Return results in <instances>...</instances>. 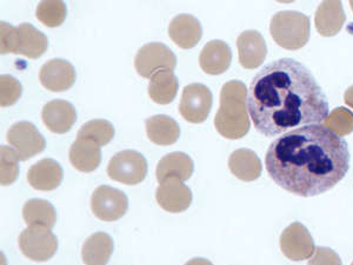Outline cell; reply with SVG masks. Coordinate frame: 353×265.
<instances>
[{
    "label": "cell",
    "instance_id": "cell-27",
    "mask_svg": "<svg viewBox=\"0 0 353 265\" xmlns=\"http://www.w3.org/2000/svg\"><path fill=\"white\" fill-rule=\"evenodd\" d=\"M23 218L28 226L43 225L52 228L56 224L57 213L53 205L44 199H30L23 208Z\"/></svg>",
    "mask_w": 353,
    "mask_h": 265
},
{
    "label": "cell",
    "instance_id": "cell-11",
    "mask_svg": "<svg viewBox=\"0 0 353 265\" xmlns=\"http://www.w3.org/2000/svg\"><path fill=\"white\" fill-rule=\"evenodd\" d=\"M8 144L14 148L21 161H28L44 151L46 146L44 137L30 121H18L8 129L6 135Z\"/></svg>",
    "mask_w": 353,
    "mask_h": 265
},
{
    "label": "cell",
    "instance_id": "cell-21",
    "mask_svg": "<svg viewBox=\"0 0 353 265\" xmlns=\"http://www.w3.org/2000/svg\"><path fill=\"white\" fill-rule=\"evenodd\" d=\"M68 158L74 169L81 173H92L101 164V146L90 139L77 138L70 149Z\"/></svg>",
    "mask_w": 353,
    "mask_h": 265
},
{
    "label": "cell",
    "instance_id": "cell-25",
    "mask_svg": "<svg viewBox=\"0 0 353 265\" xmlns=\"http://www.w3.org/2000/svg\"><path fill=\"white\" fill-rule=\"evenodd\" d=\"M114 244L108 233H93L81 248V258L85 265H106L112 255Z\"/></svg>",
    "mask_w": 353,
    "mask_h": 265
},
{
    "label": "cell",
    "instance_id": "cell-19",
    "mask_svg": "<svg viewBox=\"0 0 353 265\" xmlns=\"http://www.w3.org/2000/svg\"><path fill=\"white\" fill-rule=\"evenodd\" d=\"M63 170L61 165L53 159H43L32 165L28 173V184L39 191H52L63 181Z\"/></svg>",
    "mask_w": 353,
    "mask_h": 265
},
{
    "label": "cell",
    "instance_id": "cell-9",
    "mask_svg": "<svg viewBox=\"0 0 353 265\" xmlns=\"http://www.w3.org/2000/svg\"><path fill=\"white\" fill-rule=\"evenodd\" d=\"M129 208L128 197L121 190L109 185L98 186L91 197V209L101 221L114 222L121 219Z\"/></svg>",
    "mask_w": 353,
    "mask_h": 265
},
{
    "label": "cell",
    "instance_id": "cell-12",
    "mask_svg": "<svg viewBox=\"0 0 353 265\" xmlns=\"http://www.w3.org/2000/svg\"><path fill=\"white\" fill-rule=\"evenodd\" d=\"M281 249L291 261L301 262L312 257L316 246L309 230L299 222H294L281 233Z\"/></svg>",
    "mask_w": 353,
    "mask_h": 265
},
{
    "label": "cell",
    "instance_id": "cell-10",
    "mask_svg": "<svg viewBox=\"0 0 353 265\" xmlns=\"http://www.w3.org/2000/svg\"><path fill=\"white\" fill-rule=\"evenodd\" d=\"M212 108V93L203 84H190L181 95L179 112L185 121L201 124L206 121Z\"/></svg>",
    "mask_w": 353,
    "mask_h": 265
},
{
    "label": "cell",
    "instance_id": "cell-23",
    "mask_svg": "<svg viewBox=\"0 0 353 265\" xmlns=\"http://www.w3.org/2000/svg\"><path fill=\"white\" fill-rule=\"evenodd\" d=\"M229 169L243 181H253L261 177L263 166L259 157L249 149H238L229 158Z\"/></svg>",
    "mask_w": 353,
    "mask_h": 265
},
{
    "label": "cell",
    "instance_id": "cell-2",
    "mask_svg": "<svg viewBox=\"0 0 353 265\" xmlns=\"http://www.w3.org/2000/svg\"><path fill=\"white\" fill-rule=\"evenodd\" d=\"M265 164L281 189L301 197H314L346 176L349 146L324 125H307L278 137L270 145Z\"/></svg>",
    "mask_w": 353,
    "mask_h": 265
},
{
    "label": "cell",
    "instance_id": "cell-26",
    "mask_svg": "<svg viewBox=\"0 0 353 265\" xmlns=\"http://www.w3.org/2000/svg\"><path fill=\"white\" fill-rule=\"evenodd\" d=\"M178 86V79L172 71H159L150 81V98L157 104H170L176 98Z\"/></svg>",
    "mask_w": 353,
    "mask_h": 265
},
{
    "label": "cell",
    "instance_id": "cell-7",
    "mask_svg": "<svg viewBox=\"0 0 353 265\" xmlns=\"http://www.w3.org/2000/svg\"><path fill=\"white\" fill-rule=\"evenodd\" d=\"M108 175L112 181L123 184H139L148 175V161L141 153L125 150L111 158L108 165Z\"/></svg>",
    "mask_w": 353,
    "mask_h": 265
},
{
    "label": "cell",
    "instance_id": "cell-18",
    "mask_svg": "<svg viewBox=\"0 0 353 265\" xmlns=\"http://www.w3.org/2000/svg\"><path fill=\"white\" fill-rule=\"evenodd\" d=\"M232 52L225 41H211L205 45L199 56L201 70L208 75L218 76L229 70Z\"/></svg>",
    "mask_w": 353,
    "mask_h": 265
},
{
    "label": "cell",
    "instance_id": "cell-33",
    "mask_svg": "<svg viewBox=\"0 0 353 265\" xmlns=\"http://www.w3.org/2000/svg\"><path fill=\"white\" fill-rule=\"evenodd\" d=\"M307 265H341V259L332 249L318 246Z\"/></svg>",
    "mask_w": 353,
    "mask_h": 265
},
{
    "label": "cell",
    "instance_id": "cell-35",
    "mask_svg": "<svg viewBox=\"0 0 353 265\" xmlns=\"http://www.w3.org/2000/svg\"><path fill=\"white\" fill-rule=\"evenodd\" d=\"M185 265H213L209 259L205 258H193L191 261L188 262Z\"/></svg>",
    "mask_w": 353,
    "mask_h": 265
},
{
    "label": "cell",
    "instance_id": "cell-15",
    "mask_svg": "<svg viewBox=\"0 0 353 265\" xmlns=\"http://www.w3.org/2000/svg\"><path fill=\"white\" fill-rule=\"evenodd\" d=\"M237 48L239 63L248 70L259 68L268 55L264 37L254 30L244 31L238 37Z\"/></svg>",
    "mask_w": 353,
    "mask_h": 265
},
{
    "label": "cell",
    "instance_id": "cell-1",
    "mask_svg": "<svg viewBox=\"0 0 353 265\" xmlns=\"http://www.w3.org/2000/svg\"><path fill=\"white\" fill-rule=\"evenodd\" d=\"M253 125L266 137L324 123L329 103L312 72L301 61L281 58L254 76L248 91Z\"/></svg>",
    "mask_w": 353,
    "mask_h": 265
},
{
    "label": "cell",
    "instance_id": "cell-22",
    "mask_svg": "<svg viewBox=\"0 0 353 265\" xmlns=\"http://www.w3.org/2000/svg\"><path fill=\"white\" fill-rule=\"evenodd\" d=\"M194 165L184 153H172L161 158L157 166V179L159 184L169 178L188 181L192 176Z\"/></svg>",
    "mask_w": 353,
    "mask_h": 265
},
{
    "label": "cell",
    "instance_id": "cell-28",
    "mask_svg": "<svg viewBox=\"0 0 353 265\" xmlns=\"http://www.w3.org/2000/svg\"><path fill=\"white\" fill-rule=\"evenodd\" d=\"M114 128L110 121L105 119H93L85 123L77 133V138H85L94 141L99 146H105L112 141Z\"/></svg>",
    "mask_w": 353,
    "mask_h": 265
},
{
    "label": "cell",
    "instance_id": "cell-20",
    "mask_svg": "<svg viewBox=\"0 0 353 265\" xmlns=\"http://www.w3.org/2000/svg\"><path fill=\"white\" fill-rule=\"evenodd\" d=\"M346 14L341 1H323L318 6L314 24L323 37L336 36L345 24Z\"/></svg>",
    "mask_w": 353,
    "mask_h": 265
},
{
    "label": "cell",
    "instance_id": "cell-8",
    "mask_svg": "<svg viewBox=\"0 0 353 265\" xmlns=\"http://www.w3.org/2000/svg\"><path fill=\"white\" fill-rule=\"evenodd\" d=\"M176 66L174 53L161 43L144 45L134 58V68L143 78H152L159 71H173Z\"/></svg>",
    "mask_w": 353,
    "mask_h": 265
},
{
    "label": "cell",
    "instance_id": "cell-36",
    "mask_svg": "<svg viewBox=\"0 0 353 265\" xmlns=\"http://www.w3.org/2000/svg\"><path fill=\"white\" fill-rule=\"evenodd\" d=\"M350 6H351V8L353 10V1H350Z\"/></svg>",
    "mask_w": 353,
    "mask_h": 265
},
{
    "label": "cell",
    "instance_id": "cell-30",
    "mask_svg": "<svg viewBox=\"0 0 353 265\" xmlns=\"http://www.w3.org/2000/svg\"><path fill=\"white\" fill-rule=\"evenodd\" d=\"M19 155L16 150L3 145L0 149V183L12 184L19 175Z\"/></svg>",
    "mask_w": 353,
    "mask_h": 265
},
{
    "label": "cell",
    "instance_id": "cell-14",
    "mask_svg": "<svg viewBox=\"0 0 353 265\" xmlns=\"http://www.w3.org/2000/svg\"><path fill=\"white\" fill-rule=\"evenodd\" d=\"M156 198L165 211L179 213L189 209L192 203V193L181 179L169 178L158 186Z\"/></svg>",
    "mask_w": 353,
    "mask_h": 265
},
{
    "label": "cell",
    "instance_id": "cell-24",
    "mask_svg": "<svg viewBox=\"0 0 353 265\" xmlns=\"http://www.w3.org/2000/svg\"><path fill=\"white\" fill-rule=\"evenodd\" d=\"M146 132L150 141L157 145L168 146L178 141L181 128L176 121L169 116L157 115L146 121Z\"/></svg>",
    "mask_w": 353,
    "mask_h": 265
},
{
    "label": "cell",
    "instance_id": "cell-13",
    "mask_svg": "<svg viewBox=\"0 0 353 265\" xmlns=\"http://www.w3.org/2000/svg\"><path fill=\"white\" fill-rule=\"evenodd\" d=\"M76 77L73 65L61 58L46 61L39 71L41 85L52 92H63L72 88Z\"/></svg>",
    "mask_w": 353,
    "mask_h": 265
},
{
    "label": "cell",
    "instance_id": "cell-31",
    "mask_svg": "<svg viewBox=\"0 0 353 265\" xmlns=\"http://www.w3.org/2000/svg\"><path fill=\"white\" fill-rule=\"evenodd\" d=\"M324 126L337 136H347L353 132V113L346 108H337L329 113L324 121Z\"/></svg>",
    "mask_w": 353,
    "mask_h": 265
},
{
    "label": "cell",
    "instance_id": "cell-29",
    "mask_svg": "<svg viewBox=\"0 0 353 265\" xmlns=\"http://www.w3.org/2000/svg\"><path fill=\"white\" fill-rule=\"evenodd\" d=\"M68 14V8L63 1H41L37 6L36 16L38 21L48 28H57L64 23Z\"/></svg>",
    "mask_w": 353,
    "mask_h": 265
},
{
    "label": "cell",
    "instance_id": "cell-32",
    "mask_svg": "<svg viewBox=\"0 0 353 265\" xmlns=\"http://www.w3.org/2000/svg\"><path fill=\"white\" fill-rule=\"evenodd\" d=\"M23 88L16 78L3 75L0 77V105L3 108L11 106L21 98Z\"/></svg>",
    "mask_w": 353,
    "mask_h": 265
},
{
    "label": "cell",
    "instance_id": "cell-4",
    "mask_svg": "<svg viewBox=\"0 0 353 265\" xmlns=\"http://www.w3.org/2000/svg\"><path fill=\"white\" fill-rule=\"evenodd\" d=\"M48 37L33 25L25 23L14 28L5 21L0 23V52L16 53L38 59L48 50Z\"/></svg>",
    "mask_w": 353,
    "mask_h": 265
},
{
    "label": "cell",
    "instance_id": "cell-34",
    "mask_svg": "<svg viewBox=\"0 0 353 265\" xmlns=\"http://www.w3.org/2000/svg\"><path fill=\"white\" fill-rule=\"evenodd\" d=\"M344 101H345L346 105H349L351 109H353V85L350 86L344 93Z\"/></svg>",
    "mask_w": 353,
    "mask_h": 265
},
{
    "label": "cell",
    "instance_id": "cell-3",
    "mask_svg": "<svg viewBox=\"0 0 353 265\" xmlns=\"http://www.w3.org/2000/svg\"><path fill=\"white\" fill-rule=\"evenodd\" d=\"M248 88L243 81H228L221 88V108L214 118V126L228 139H239L250 131L248 115Z\"/></svg>",
    "mask_w": 353,
    "mask_h": 265
},
{
    "label": "cell",
    "instance_id": "cell-6",
    "mask_svg": "<svg viewBox=\"0 0 353 265\" xmlns=\"http://www.w3.org/2000/svg\"><path fill=\"white\" fill-rule=\"evenodd\" d=\"M18 244L25 257L34 262H46L54 256L58 239L48 226L32 225L19 235Z\"/></svg>",
    "mask_w": 353,
    "mask_h": 265
},
{
    "label": "cell",
    "instance_id": "cell-5",
    "mask_svg": "<svg viewBox=\"0 0 353 265\" xmlns=\"http://www.w3.org/2000/svg\"><path fill=\"white\" fill-rule=\"evenodd\" d=\"M270 32L281 48L296 51L305 46L310 39V19L297 11H281L271 19Z\"/></svg>",
    "mask_w": 353,
    "mask_h": 265
},
{
    "label": "cell",
    "instance_id": "cell-17",
    "mask_svg": "<svg viewBox=\"0 0 353 265\" xmlns=\"http://www.w3.org/2000/svg\"><path fill=\"white\" fill-rule=\"evenodd\" d=\"M169 36L179 48L189 50L201 41L203 28L197 18L191 14H178L170 23Z\"/></svg>",
    "mask_w": 353,
    "mask_h": 265
},
{
    "label": "cell",
    "instance_id": "cell-16",
    "mask_svg": "<svg viewBox=\"0 0 353 265\" xmlns=\"http://www.w3.org/2000/svg\"><path fill=\"white\" fill-rule=\"evenodd\" d=\"M41 118L51 132L66 133L72 129L77 121V112L74 106L63 99H54L45 105Z\"/></svg>",
    "mask_w": 353,
    "mask_h": 265
},
{
    "label": "cell",
    "instance_id": "cell-37",
    "mask_svg": "<svg viewBox=\"0 0 353 265\" xmlns=\"http://www.w3.org/2000/svg\"><path fill=\"white\" fill-rule=\"evenodd\" d=\"M351 265H353V262H352V264H351Z\"/></svg>",
    "mask_w": 353,
    "mask_h": 265
}]
</instances>
